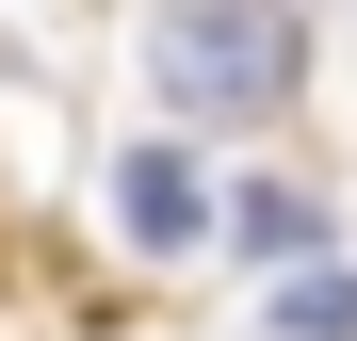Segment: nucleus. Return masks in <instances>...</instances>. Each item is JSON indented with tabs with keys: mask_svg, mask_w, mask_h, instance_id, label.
Wrapping results in <instances>:
<instances>
[{
	"mask_svg": "<svg viewBox=\"0 0 357 341\" xmlns=\"http://www.w3.org/2000/svg\"><path fill=\"white\" fill-rule=\"evenodd\" d=\"M146 98L178 130H292V98H309V17H276V0H162L130 33Z\"/></svg>",
	"mask_w": 357,
	"mask_h": 341,
	"instance_id": "1",
	"label": "nucleus"
},
{
	"mask_svg": "<svg viewBox=\"0 0 357 341\" xmlns=\"http://www.w3.org/2000/svg\"><path fill=\"white\" fill-rule=\"evenodd\" d=\"M114 227H130L146 260H195V244H227V195L195 179V146H114Z\"/></svg>",
	"mask_w": 357,
	"mask_h": 341,
	"instance_id": "2",
	"label": "nucleus"
},
{
	"mask_svg": "<svg viewBox=\"0 0 357 341\" xmlns=\"http://www.w3.org/2000/svg\"><path fill=\"white\" fill-rule=\"evenodd\" d=\"M227 244H244V276H276V293L341 260V244H325V195H309V179H227Z\"/></svg>",
	"mask_w": 357,
	"mask_h": 341,
	"instance_id": "3",
	"label": "nucleus"
},
{
	"mask_svg": "<svg viewBox=\"0 0 357 341\" xmlns=\"http://www.w3.org/2000/svg\"><path fill=\"white\" fill-rule=\"evenodd\" d=\"M276 341H357V260L292 276V293H276Z\"/></svg>",
	"mask_w": 357,
	"mask_h": 341,
	"instance_id": "4",
	"label": "nucleus"
}]
</instances>
